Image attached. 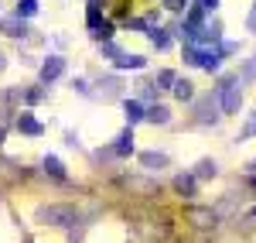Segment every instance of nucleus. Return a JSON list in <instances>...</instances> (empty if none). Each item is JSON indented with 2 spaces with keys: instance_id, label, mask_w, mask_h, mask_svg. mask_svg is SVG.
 <instances>
[{
  "instance_id": "nucleus-8",
  "label": "nucleus",
  "mask_w": 256,
  "mask_h": 243,
  "mask_svg": "<svg viewBox=\"0 0 256 243\" xmlns=\"http://www.w3.org/2000/svg\"><path fill=\"white\" fill-rule=\"evenodd\" d=\"M216 41H222V28H218V24H212V28L205 24V28L198 31V38L192 41V45H216Z\"/></svg>"
},
{
  "instance_id": "nucleus-31",
  "label": "nucleus",
  "mask_w": 256,
  "mask_h": 243,
  "mask_svg": "<svg viewBox=\"0 0 256 243\" xmlns=\"http://www.w3.org/2000/svg\"><path fill=\"white\" fill-rule=\"evenodd\" d=\"M0 69H4V55H0Z\"/></svg>"
},
{
  "instance_id": "nucleus-22",
  "label": "nucleus",
  "mask_w": 256,
  "mask_h": 243,
  "mask_svg": "<svg viewBox=\"0 0 256 243\" xmlns=\"http://www.w3.org/2000/svg\"><path fill=\"white\" fill-rule=\"evenodd\" d=\"M174 72H171V69H164V72H158V82H160V89H171V86H174ZM158 82H154V86H158Z\"/></svg>"
},
{
  "instance_id": "nucleus-19",
  "label": "nucleus",
  "mask_w": 256,
  "mask_h": 243,
  "mask_svg": "<svg viewBox=\"0 0 256 243\" xmlns=\"http://www.w3.org/2000/svg\"><path fill=\"white\" fill-rule=\"evenodd\" d=\"M44 171H48V175H55V178H65V164H62L58 158H52V154L44 158Z\"/></svg>"
},
{
  "instance_id": "nucleus-23",
  "label": "nucleus",
  "mask_w": 256,
  "mask_h": 243,
  "mask_svg": "<svg viewBox=\"0 0 256 243\" xmlns=\"http://www.w3.org/2000/svg\"><path fill=\"white\" fill-rule=\"evenodd\" d=\"M110 35H113V24H110V21H102L96 31H92V38H96V41H106Z\"/></svg>"
},
{
  "instance_id": "nucleus-33",
  "label": "nucleus",
  "mask_w": 256,
  "mask_h": 243,
  "mask_svg": "<svg viewBox=\"0 0 256 243\" xmlns=\"http://www.w3.org/2000/svg\"><path fill=\"white\" fill-rule=\"evenodd\" d=\"M253 188H256V178H253Z\"/></svg>"
},
{
  "instance_id": "nucleus-30",
  "label": "nucleus",
  "mask_w": 256,
  "mask_h": 243,
  "mask_svg": "<svg viewBox=\"0 0 256 243\" xmlns=\"http://www.w3.org/2000/svg\"><path fill=\"white\" fill-rule=\"evenodd\" d=\"M250 171H253V175H256V161H250Z\"/></svg>"
},
{
  "instance_id": "nucleus-12",
  "label": "nucleus",
  "mask_w": 256,
  "mask_h": 243,
  "mask_svg": "<svg viewBox=\"0 0 256 243\" xmlns=\"http://www.w3.org/2000/svg\"><path fill=\"white\" fill-rule=\"evenodd\" d=\"M174 188L184 195V199H192V195H195V175H178V178H174Z\"/></svg>"
},
{
  "instance_id": "nucleus-1",
  "label": "nucleus",
  "mask_w": 256,
  "mask_h": 243,
  "mask_svg": "<svg viewBox=\"0 0 256 243\" xmlns=\"http://www.w3.org/2000/svg\"><path fill=\"white\" fill-rule=\"evenodd\" d=\"M184 62H188V65H198V69H205V72H216L218 65H222V52H208V48L188 45V48H184Z\"/></svg>"
},
{
  "instance_id": "nucleus-20",
  "label": "nucleus",
  "mask_w": 256,
  "mask_h": 243,
  "mask_svg": "<svg viewBox=\"0 0 256 243\" xmlns=\"http://www.w3.org/2000/svg\"><path fill=\"white\" fill-rule=\"evenodd\" d=\"M38 14V0H20L18 4V18H34Z\"/></svg>"
},
{
  "instance_id": "nucleus-28",
  "label": "nucleus",
  "mask_w": 256,
  "mask_h": 243,
  "mask_svg": "<svg viewBox=\"0 0 256 243\" xmlns=\"http://www.w3.org/2000/svg\"><path fill=\"white\" fill-rule=\"evenodd\" d=\"M246 28H250V31H256V4H253V11H250V18H246Z\"/></svg>"
},
{
  "instance_id": "nucleus-26",
  "label": "nucleus",
  "mask_w": 256,
  "mask_h": 243,
  "mask_svg": "<svg viewBox=\"0 0 256 243\" xmlns=\"http://www.w3.org/2000/svg\"><path fill=\"white\" fill-rule=\"evenodd\" d=\"M198 7H202V11H216L218 7V0H195Z\"/></svg>"
},
{
  "instance_id": "nucleus-15",
  "label": "nucleus",
  "mask_w": 256,
  "mask_h": 243,
  "mask_svg": "<svg viewBox=\"0 0 256 243\" xmlns=\"http://www.w3.org/2000/svg\"><path fill=\"white\" fill-rule=\"evenodd\" d=\"M123 110H126V120H130V123H140L144 117H147V110H144L137 100H126V103H123Z\"/></svg>"
},
{
  "instance_id": "nucleus-24",
  "label": "nucleus",
  "mask_w": 256,
  "mask_h": 243,
  "mask_svg": "<svg viewBox=\"0 0 256 243\" xmlns=\"http://www.w3.org/2000/svg\"><path fill=\"white\" fill-rule=\"evenodd\" d=\"M236 52H239L236 41H222V55H236Z\"/></svg>"
},
{
  "instance_id": "nucleus-7",
  "label": "nucleus",
  "mask_w": 256,
  "mask_h": 243,
  "mask_svg": "<svg viewBox=\"0 0 256 243\" xmlns=\"http://www.w3.org/2000/svg\"><path fill=\"white\" fill-rule=\"evenodd\" d=\"M18 130H20V134H31V137H41V134H44V127H41L31 113H20V117H18Z\"/></svg>"
},
{
  "instance_id": "nucleus-13",
  "label": "nucleus",
  "mask_w": 256,
  "mask_h": 243,
  "mask_svg": "<svg viewBox=\"0 0 256 243\" xmlns=\"http://www.w3.org/2000/svg\"><path fill=\"white\" fill-rule=\"evenodd\" d=\"M171 89H174L178 100H192V96H195V82H192V79H174Z\"/></svg>"
},
{
  "instance_id": "nucleus-14",
  "label": "nucleus",
  "mask_w": 256,
  "mask_h": 243,
  "mask_svg": "<svg viewBox=\"0 0 256 243\" xmlns=\"http://www.w3.org/2000/svg\"><path fill=\"white\" fill-rule=\"evenodd\" d=\"M116 69H144V65H147V59H144V55H116Z\"/></svg>"
},
{
  "instance_id": "nucleus-3",
  "label": "nucleus",
  "mask_w": 256,
  "mask_h": 243,
  "mask_svg": "<svg viewBox=\"0 0 256 243\" xmlns=\"http://www.w3.org/2000/svg\"><path fill=\"white\" fill-rule=\"evenodd\" d=\"M195 120L198 123H216L218 120V89L195 103Z\"/></svg>"
},
{
  "instance_id": "nucleus-9",
  "label": "nucleus",
  "mask_w": 256,
  "mask_h": 243,
  "mask_svg": "<svg viewBox=\"0 0 256 243\" xmlns=\"http://www.w3.org/2000/svg\"><path fill=\"white\" fill-rule=\"evenodd\" d=\"M120 86H123V82H120L116 76H106V79H99V93H102L106 100H113V96H120Z\"/></svg>"
},
{
  "instance_id": "nucleus-5",
  "label": "nucleus",
  "mask_w": 256,
  "mask_h": 243,
  "mask_svg": "<svg viewBox=\"0 0 256 243\" xmlns=\"http://www.w3.org/2000/svg\"><path fill=\"white\" fill-rule=\"evenodd\" d=\"M113 151H116V158H130V154H134V127H126V130L116 137Z\"/></svg>"
},
{
  "instance_id": "nucleus-2",
  "label": "nucleus",
  "mask_w": 256,
  "mask_h": 243,
  "mask_svg": "<svg viewBox=\"0 0 256 243\" xmlns=\"http://www.w3.org/2000/svg\"><path fill=\"white\" fill-rule=\"evenodd\" d=\"M41 223L48 226H72L79 223V212L72 209V205H48V209H41Z\"/></svg>"
},
{
  "instance_id": "nucleus-16",
  "label": "nucleus",
  "mask_w": 256,
  "mask_h": 243,
  "mask_svg": "<svg viewBox=\"0 0 256 243\" xmlns=\"http://www.w3.org/2000/svg\"><path fill=\"white\" fill-rule=\"evenodd\" d=\"M144 120H150V123H168V120H171V110H168V106H150Z\"/></svg>"
},
{
  "instance_id": "nucleus-34",
  "label": "nucleus",
  "mask_w": 256,
  "mask_h": 243,
  "mask_svg": "<svg viewBox=\"0 0 256 243\" xmlns=\"http://www.w3.org/2000/svg\"><path fill=\"white\" fill-rule=\"evenodd\" d=\"M96 4H99V0H96Z\"/></svg>"
},
{
  "instance_id": "nucleus-4",
  "label": "nucleus",
  "mask_w": 256,
  "mask_h": 243,
  "mask_svg": "<svg viewBox=\"0 0 256 243\" xmlns=\"http://www.w3.org/2000/svg\"><path fill=\"white\" fill-rule=\"evenodd\" d=\"M62 72H65V59L62 55H48L44 65H41V82H55Z\"/></svg>"
},
{
  "instance_id": "nucleus-6",
  "label": "nucleus",
  "mask_w": 256,
  "mask_h": 243,
  "mask_svg": "<svg viewBox=\"0 0 256 243\" xmlns=\"http://www.w3.org/2000/svg\"><path fill=\"white\" fill-rule=\"evenodd\" d=\"M140 164H144L147 171H164V168H168V154H158V151H144V154H140Z\"/></svg>"
},
{
  "instance_id": "nucleus-17",
  "label": "nucleus",
  "mask_w": 256,
  "mask_h": 243,
  "mask_svg": "<svg viewBox=\"0 0 256 243\" xmlns=\"http://www.w3.org/2000/svg\"><path fill=\"white\" fill-rule=\"evenodd\" d=\"M147 35H150V41H154V48H158V52H164V48L171 45V35H168V31H160V28H150Z\"/></svg>"
},
{
  "instance_id": "nucleus-10",
  "label": "nucleus",
  "mask_w": 256,
  "mask_h": 243,
  "mask_svg": "<svg viewBox=\"0 0 256 243\" xmlns=\"http://www.w3.org/2000/svg\"><path fill=\"white\" fill-rule=\"evenodd\" d=\"M216 219H218L216 209H192V223L195 226H212Z\"/></svg>"
},
{
  "instance_id": "nucleus-18",
  "label": "nucleus",
  "mask_w": 256,
  "mask_h": 243,
  "mask_svg": "<svg viewBox=\"0 0 256 243\" xmlns=\"http://www.w3.org/2000/svg\"><path fill=\"white\" fill-rule=\"evenodd\" d=\"M86 24H89L92 31H96L99 24H102V11H99V4H96V0H92V4H89V11H86Z\"/></svg>"
},
{
  "instance_id": "nucleus-29",
  "label": "nucleus",
  "mask_w": 256,
  "mask_h": 243,
  "mask_svg": "<svg viewBox=\"0 0 256 243\" xmlns=\"http://www.w3.org/2000/svg\"><path fill=\"white\" fill-rule=\"evenodd\" d=\"M246 223H250V226H256V212H250V219H246Z\"/></svg>"
},
{
  "instance_id": "nucleus-11",
  "label": "nucleus",
  "mask_w": 256,
  "mask_h": 243,
  "mask_svg": "<svg viewBox=\"0 0 256 243\" xmlns=\"http://www.w3.org/2000/svg\"><path fill=\"white\" fill-rule=\"evenodd\" d=\"M216 175H218V164L212 158H202L195 164V178H216Z\"/></svg>"
},
{
  "instance_id": "nucleus-25",
  "label": "nucleus",
  "mask_w": 256,
  "mask_h": 243,
  "mask_svg": "<svg viewBox=\"0 0 256 243\" xmlns=\"http://www.w3.org/2000/svg\"><path fill=\"white\" fill-rule=\"evenodd\" d=\"M164 7H171V11H184L188 4H184V0H164Z\"/></svg>"
},
{
  "instance_id": "nucleus-27",
  "label": "nucleus",
  "mask_w": 256,
  "mask_h": 243,
  "mask_svg": "<svg viewBox=\"0 0 256 243\" xmlns=\"http://www.w3.org/2000/svg\"><path fill=\"white\" fill-rule=\"evenodd\" d=\"M102 55H110V59H113V55H120V48H116V45H110V41H106V45H102Z\"/></svg>"
},
{
  "instance_id": "nucleus-21",
  "label": "nucleus",
  "mask_w": 256,
  "mask_h": 243,
  "mask_svg": "<svg viewBox=\"0 0 256 243\" xmlns=\"http://www.w3.org/2000/svg\"><path fill=\"white\" fill-rule=\"evenodd\" d=\"M4 31H7V35H14V38H20V35H28V28H24V21H7V24H4Z\"/></svg>"
},
{
  "instance_id": "nucleus-32",
  "label": "nucleus",
  "mask_w": 256,
  "mask_h": 243,
  "mask_svg": "<svg viewBox=\"0 0 256 243\" xmlns=\"http://www.w3.org/2000/svg\"><path fill=\"white\" fill-rule=\"evenodd\" d=\"M0 141H4V130H0Z\"/></svg>"
}]
</instances>
